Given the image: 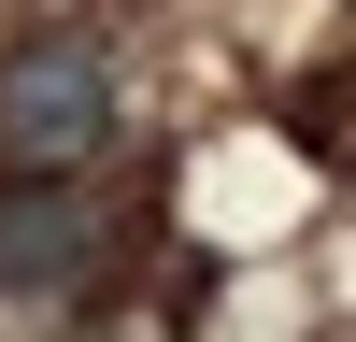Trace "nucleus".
<instances>
[{
  "instance_id": "f257e3e1",
  "label": "nucleus",
  "mask_w": 356,
  "mask_h": 342,
  "mask_svg": "<svg viewBox=\"0 0 356 342\" xmlns=\"http://www.w3.org/2000/svg\"><path fill=\"white\" fill-rule=\"evenodd\" d=\"M100 256H114V214H100L86 171H43V157L0 171V300H29V314H43V300H86Z\"/></svg>"
},
{
  "instance_id": "f03ea898",
  "label": "nucleus",
  "mask_w": 356,
  "mask_h": 342,
  "mask_svg": "<svg viewBox=\"0 0 356 342\" xmlns=\"http://www.w3.org/2000/svg\"><path fill=\"white\" fill-rule=\"evenodd\" d=\"M100 142H114V57L86 43V28H43V43L0 57V157L72 171V157H100Z\"/></svg>"
}]
</instances>
